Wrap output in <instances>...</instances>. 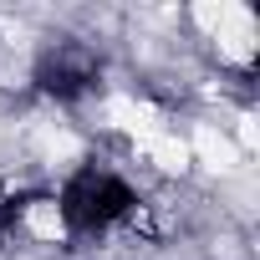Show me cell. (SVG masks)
Wrapping results in <instances>:
<instances>
[{"mask_svg":"<svg viewBox=\"0 0 260 260\" xmlns=\"http://www.w3.org/2000/svg\"><path fill=\"white\" fill-rule=\"evenodd\" d=\"M36 87L46 97H56V102H77V97H87L97 87V61L87 51H77V46H61L36 67Z\"/></svg>","mask_w":260,"mask_h":260,"instance_id":"obj_2","label":"cell"},{"mask_svg":"<svg viewBox=\"0 0 260 260\" xmlns=\"http://www.w3.org/2000/svg\"><path fill=\"white\" fill-rule=\"evenodd\" d=\"M133 204H138L133 184H127L122 174H112V169H97V164L77 169V174L61 184V194H56L61 224H67L72 235H102V230H112L117 219L133 214Z\"/></svg>","mask_w":260,"mask_h":260,"instance_id":"obj_1","label":"cell"}]
</instances>
